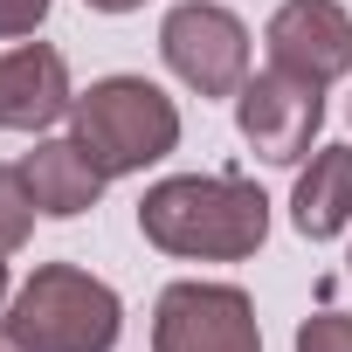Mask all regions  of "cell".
<instances>
[{"mask_svg":"<svg viewBox=\"0 0 352 352\" xmlns=\"http://www.w3.org/2000/svg\"><path fill=\"white\" fill-rule=\"evenodd\" d=\"M290 214H297V228L311 242H331L352 221V145H318L311 152V166L297 173Z\"/></svg>","mask_w":352,"mask_h":352,"instance_id":"obj_10","label":"cell"},{"mask_svg":"<svg viewBox=\"0 0 352 352\" xmlns=\"http://www.w3.org/2000/svg\"><path fill=\"white\" fill-rule=\"evenodd\" d=\"M69 124H76V138L90 145V159L104 173H138V166H152V159H166L180 145V111H173V97L159 83H145V76L90 83L69 104Z\"/></svg>","mask_w":352,"mask_h":352,"instance_id":"obj_3","label":"cell"},{"mask_svg":"<svg viewBox=\"0 0 352 352\" xmlns=\"http://www.w3.org/2000/svg\"><path fill=\"white\" fill-rule=\"evenodd\" d=\"M69 63L49 42H21L0 56V124L8 131H49L69 111Z\"/></svg>","mask_w":352,"mask_h":352,"instance_id":"obj_8","label":"cell"},{"mask_svg":"<svg viewBox=\"0 0 352 352\" xmlns=\"http://www.w3.org/2000/svg\"><path fill=\"white\" fill-rule=\"evenodd\" d=\"M0 352H35V345H21V338H14V324L0 318Z\"/></svg>","mask_w":352,"mask_h":352,"instance_id":"obj_14","label":"cell"},{"mask_svg":"<svg viewBox=\"0 0 352 352\" xmlns=\"http://www.w3.org/2000/svg\"><path fill=\"white\" fill-rule=\"evenodd\" d=\"M159 56L201 97H235L249 83V28L214 0H180L159 28Z\"/></svg>","mask_w":352,"mask_h":352,"instance_id":"obj_4","label":"cell"},{"mask_svg":"<svg viewBox=\"0 0 352 352\" xmlns=\"http://www.w3.org/2000/svg\"><path fill=\"white\" fill-rule=\"evenodd\" d=\"M138 228L166 256L242 263L270 235V201L263 187L235 180V173H180V180H159L138 201Z\"/></svg>","mask_w":352,"mask_h":352,"instance_id":"obj_1","label":"cell"},{"mask_svg":"<svg viewBox=\"0 0 352 352\" xmlns=\"http://www.w3.org/2000/svg\"><path fill=\"white\" fill-rule=\"evenodd\" d=\"M28 228H35V187H28L21 166H0V256L21 249Z\"/></svg>","mask_w":352,"mask_h":352,"instance_id":"obj_11","label":"cell"},{"mask_svg":"<svg viewBox=\"0 0 352 352\" xmlns=\"http://www.w3.org/2000/svg\"><path fill=\"white\" fill-rule=\"evenodd\" d=\"M263 42H270V69H290L318 90L352 69V14L338 0H283L263 28Z\"/></svg>","mask_w":352,"mask_h":352,"instance_id":"obj_7","label":"cell"},{"mask_svg":"<svg viewBox=\"0 0 352 352\" xmlns=\"http://www.w3.org/2000/svg\"><path fill=\"white\" fill-rule=\"evenodd\" d=\"M90 8H104V14H131V8H145V0H90Z\"/></svg>","mask_w":352,"mask_h":352,"instance_id":"obj_15","label":"cell"},{"mask_svg":"<svg viewBox=\"0 0 352 352\" xmlns=\"http://www.w3.org/2000/svg\"><path fill=\"white\" fill-rule=\"evenodd\" d=\"M297 352H352V318L345 311H318L297 324Z\"/></svg>","mask_w":352,"mask_h":352,"instance_id":"obj_12","label":"cell"},{"mask_svg":"<svg viewBox=\"0 0 352 352\" xmlns=\"http://www.w3.org/2000/svg\"><path fill=\"white\" fill-rule=\"evenodd\" d=\"M0 297H8V263H0Z\"/></svg>","mask_w":352,"mask_h":352,"instance_id":"obj_16","label":"cell"},{"mask_svg":"<svg viewBox=\"0 0 352 352\" xmlns=\"http://www.w3.org/2000/svg\"><path fill=\"white\" fill-rule=\"evenodd\" d=\"M152 352H263L256 304L235 283H173L152 311Z\"/></svg>","mask_w":352,"mask_h":352,"instance_id":"obj_5","label":"cell"},{"mask_svg":"<svg viewBox=\"0 0 352 352\" xmlns=\"http://www.w3.org/2000/svg\"><path fill=\"white\" fill-rule=\"evenodd\" d=\"M21 173H28V187H35V208L56 214V221L97 208V194H104V180H111L76 131H69V138H42V145L21 159Z\"/></svg>","mask_w":352,"mask_h":352,"instance_id":"obj_9","label":"cell"},{"mask_svg":"<svg viewBox=\"0 0 352 352\" xmlns=\"http://www.w3.org/2000/svg\"><path fill=\"white\" fill-rule=\"evenodd\" d=\"M235 124H242V138L256 145V159L297 166V159L311 152L318 124H324V97H318V83H304V76H290V69H263V76H249V83L235 90Z\"/></svg>","mask_w":352,"mask_h":352,"instance_id":"obj_6","label":"cell"},{"mask_svg":"<svg viewBox=\"0 0 352 352\" xmlns=\"http://www.w3.org/2000/svg\"><path fill=\"white\" fill-rule=\"evenodd\" d=\"M42 21H49V0H0V42L35 35Z\"/></svg>","mask_w":352,"mask_h":352,"instance_id":"obj_13","label":"cell"},{"mask_svg":"<svg viewBox=\"0 0 352 352\" xmlns=\"http://www.w3.org/2000/svg\"><path fill=\"white\" fill-rule=\"evenodd\" d=\"M14 338L35 345V352H111L118 331H124V311H118V290L97 283L90 270L76 263H42L14 311H8Z\"/></svg>","mask_w":352,"mask_h":352,"instance_id":"obj_2","label":"cell"}]
</instances>
